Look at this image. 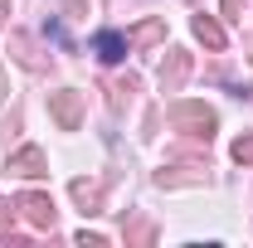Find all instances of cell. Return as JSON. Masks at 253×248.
<instances>
[{
  "label": "cell",
  "instance_id": "obj_1",
  "mask_svg": "<svg viewBox=\"0 0 253 248\" xmlns=\"http://www.w3.org/2000/svg\"><path fill=\"white\" fill-rule=\"evenodd\" d=\"M97 49H102V59H122V39L117 34H97Z\"/></svg>",
  "mask_w": 253,
  "mask_h": 248
}]
</instances>
